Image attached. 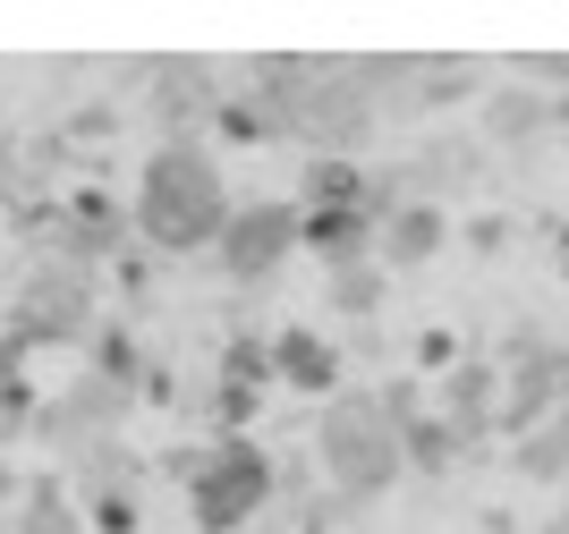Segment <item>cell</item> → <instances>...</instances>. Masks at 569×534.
<instances>
[{
	"label": "cell",
	"mask_w": 569,
	"mask_h": 534,
	"mask_svg": "<svg viewBox=\"0 0 569 534\" xmlns=\"http://www.w3.org/2000/svg\"><path fill=\"white\" fill-rule=\"evenodd\" d=\"M0 331H9L26 356L34 349H86L102 331V280L77 272V263L26 255L18 280H9V305H0Z\"/></svg>",
	"instance_id": "obj_4"
},
{
	"label": "cell",
	"mask_w": 569,
	"mask_h": 534,
	"mask_svg": "<svg viewBox=\"0 0 569 534\" xmlns=\"http://www.w3.org/2000/svg\"><path fill=\"white\" fill-rule=\"evenodd\" d=\"M230 170L213 144H144L137 179H128V230L153 263H196L213 255L230 230Z\"/></svg>",
	"instance_id": "obj_1"
},
{
	"label": "cell",
	"mask_w": 569,
	"mask_h": 534,
	"mask_svg": "<svg viewBox=\"0 0 569 534\" xmlns=\"http://www.w3.org/2000/svg\"><path fill=\"white\" fill-rule=\"evenodd\" d=\"M128 416H137V391L111 382V373H94V365H77L60 391H43L26 442L51 450V466H69L77 450H94V442H128Z\"/></svg>",
	"instance_id": "obj_8"
},
{
	"label": "cell",
	"mask_w": 569,
	"mask_h": 534,
	"mask_svg": "<svg viewBox=\"0 0 569 534\" xmlns=\"http://www.w3.org/2000/svg\"><path fill=\"white\" fill-rule=\"evenodd\" d=\"M536 534H569V510H561V517H545V526H536Z\"/></svg>",
	"instance_id": "obj_26"
},
{
	"label": "cell",
	"mask_w": 569,
	"mask_h": 534,
	"mask_svg": "<svg viewBox=\"0 0 569 534\" xmlns=\"http://www.w3.org/2000/svg\"><path fill=\"white\" fill-rule=\"evenodd\" d=\"M9 534H86L69 484H60V466H34V475L18 484V501H9Z\"/></svg>",
	"instance_id": "obj_17"
},
{
	"label": "cell",
	"mask_w": 569,
	"mask_h": 534,
	"mask_svg": "<svg viewBox=\"0 0 569 534\" xmlns=\"http://www.w3.org/2000/svg\"><path fill=\"white\" fill-rule=\"evenodd\" d=\"M552 272L569 280V221H552Z\"/></svg>",
	"instance_id": "obj_24"
},
{
	"label": "cell",
	"mask_w": 569,
	"mask_h": 534,
	"mask_svg": "<svg viewBox=\"0 0 569 534\" xmlns=\"http://www.w3.org/2000/svg\"><path fill=\"white\" fill-rule=\"evenodd\" d=\"M272 340V391H298V399H323L349 391V349H340L323 323H281V331H263Z\"/></svg>",
	"instance_id": "obj_10"
},
{
	"label": "cell",
	"mask_w": 569,
	"mask_h": 534,
	"mask_svg": "<svg viewBox=\"0 0 569 534\" xmlns=\"http://www.w3.org/2000/svg\"><path fill=\"white\" fill-rule=\"evenodd\" d=\"M451 230H459V221L442 204H400L391 221H382L375 255H382V272H391V280H400V272H426V263L451 246Z\"/></svg>",
	"instance_id": "obj_13"
},
{
	"label": "cell",
	"mask_w": 569,
	"mask_h": 534,
	"mask_svg": "<svg viewBox=\"0 0 569 534\" xmlns=\"http://www.w3.org/2000/svg\"><path fill=\"white\" fill-rule=\"evenodd\" d=\"M34 195V170H26V128L0 119V221H18V204Z\"/></svg>",
	"instance_id": "obj_21"
},
{
	"label": "cell",
	"mask_w": 569,
	"mask_h": 534,
	"mask_svg": "<svg viewBox=\"0 0 569 534\" xmlns=\"http://www.w3.org/2000/svg\"><path fill=\"white\" fill-rule=\"evenodd\" d=\"M545 137H561V119H552V102L536 85H519V77L476 102V144H485V153H536Z\"/></svg>",
	"instance_id": "obj_11"
},
{
	"label": "cell",
	"mask_w": 569,
	"mask_h": 534,
	"mask_svg": "<svg viewBox=\"0 0 569 534\" xmlns=\"http://www.w3.org/2000/svg\"><path fill=\"white\" fill-rule=\"evenodd\" d=\"M18 484H26V475H18V466H9V459H0V510L18 501Z\"/></svg>",
	"instance_id": "obj_25"
},
{
	"label": "cell",
	"mask_w": 569,
	"mask_h": 534,
	"mask_svg": "<svg viewBox=\"0 0 569 534\" xmlns=\"http://www.w3.org/2000/svg\"><path fill=\"white\" fill-rule=\"evenodd\" d=\"M382 305H391V272H382V255H366V263H332V272H323V314H332V323L375 331Z\"/></svg>",
	"instance_id": "obj_16"
},
{
	"label": "cell",
	"mask_w": 569,
	"mask_h": 534,
	"mask_svg": "<svg viewBox=\"0 0 569 534\" xmlns=\"http://www.w3.org/2000/svg\"><path fill=\"white\" fill-rule=\"evenodd\" d=\"M433 416L459 433L468 459H485V450L501 442V365L493 356H459V365L433 382Z\"/></svg>",
	"instance_id": "obj_9"
},
{
	"label": "cell",
	"mask_w": 569,
	"mask_h": 534,
	"mask_svg": "<svg viewBox=\"0 0 569 534\" xmlns=\"http://www.w3.org/2000/svg\"><path fill=\"white\" fill-rule=\"evenodd\" d=\"M298 246H307V212H298V195H247L204 263L221 272L230 298H263V289H281V272L298 263Z\"/></svg>",
	"instance_id": "obj_7"
},
{
	"label": "cell",
	"mask_w": 569,
	"mask_h": 534,
	"mask_svg": "<svg viewBox=\"0 0 569 534\" xmlns=\"http://www.w3.org/2000/svg\"><path fill=\"white\" fill-rule=\"evenodd\" d=\"M451 238H468V255H510V221L501 212H468Z\"/></svg>",
	"instance_id": "obj_22"
},
{
	"label": "cell",
	"mask_w": 569,
	"mask_h": 534,
	"mask_svg": "<svg viewBox=\"0 0 569 534\" xmlns=\"http://www.w3.org/2000/svg\"><path fill=\"white\" fill-rule=\"evenodd\" d=\"M552 119H561V137H569V102H552Z\"/></svg>",
	"instance_id": "obj_27"
},
{
	"label": "cell",
	"mask_w": 569,
	"mask_h": 534,
	"mask_svg": "<svg viewBox=\"0 0 569 534\" xmlns=\"http://www.w3.org/2000/svg\"><path fill=\"white\" fill-rule=\"evenodd\" d=\"M391 119L375 111V93L357 85L349 51H340V60H307V85H298V102L281 119V144H298L307 162H366V144Z\"/></svg>",
	"instance_id": "obj_5"
},
{
	"label": "cell",
	"mask_w": 569,
	"mask_h": 534,
	"mask_svg": "<svg viewBox=\"0 0 569 534\" xmlns=\"http://www.w3.org/2000/svg\"><path fill=\"white\" fill-rule=\"evenodd\" d=\"M34 407H43V391L26 382V349L0 331V459H9V450L34 433Z\"/></svg>",
	"instance_id": "obj_19"
},
{
	"label": "cell",
	"mask_w": 569,
	"mask_h": 534,
	"mask_svg": "<svg viewBox=\"0 0 569 534\" xmlns=\"http://www.w3.org/2000/svg\"><path fill=\"white\" fill-rule=\"evenodd\" d=\"M179 492H188V526L196 534H247L272 517V484H281V459L256 442V433H230V442L179 450Z\"/></svg>",
	"instance_id": "obj_3"
},
{
	"label": "cell",
	"mask_w": 569,
	"mask_h": 534,
	"mask_svg": "<svg viewBox=\"0 0 569 534\" xmlns=\"http://www.w3.org/2000/svg\"><path fill=\"white\" fill-rule=\"evenodd\" d=\"M307 212V246H298V255H315L323 263V272H332V263H366L375 255V221H366V204H298Z\"/></svg>",
	"instance_id": "obj_15"
},
{
	"label": "cell",
	"mask_w": 569,
	"mask_h": 534,
	"mask_svg": "<svg viewBox=\"0 0 569 534\" xmlns=\"http://www.w3.org/2000/svg\"><path fill=\"white\" fill-rule=\"evenodd\" d=\"M408 170H417V204L451 212V195H468V187L485 179V144H476L468 128H433V137L408 144Z\"/></svg>",
	"instance_id": "obj_12"
},
{
	"label": "cell",
	"mask_w": 569,
	"mask_h": 534,
	"mask_svg": "<svg viewBox=\"0 0 569 534\" xmlns=\"http://www.w3.org/2000/svg\"><path fill=\"white\" fill-rule=\"evenodd\" d=\"M307 459H315V475H323V501H340V510H375V501H391V492L408 484L400 424L382 416L375 382H349V391H332L315 407Z\"/></svg>",
	"instance_id": "obj_2"
},
{
	"label": "cell",
	"mask_w": 569,
	"mask_h": 534,
	"mask_svg": "<svg viewBox=\"0 0 569 534\" xmlns=\"http://www.w3.org/2000/svg\"><path fill=\"white\" fill-rule=\"evenodd\" d=\"M459 459H468V450H459V433L433 416V407L400 424V466H408V475H426V484H433V475H451Z\"/></svg>",
	"instance_id": "obj_20"
},
{
	"label": "cell",
	"mask_w": 569,
	"mask_h": 534,
	"mask_svg": "<svg viewBox=\"0 0 569 534\" xmlns=\"http://www.w3.org/2000/svg\"><path fill=\"white\" fill-rule=\"evenodd\" d=\"M510 475H519V484H536V492H569V407L510 442Z\"/></svg>",
	"instance_id": "obj_18"
},
{
	"label": "cell",
	"mask_w": 569,
	"mask_h": 534,
	"mask_svg": "<svg viewBox=\"0 0 569 534\" xmlns=\"http://www.w3.org/2000/svg\"><path fill=\"white\" fill-rule=\"evenodd\" d=\"M417 365H426L433 382H442V373L459 365V331H442V323H433V331H417Z\"/></svg>",
	"instance_id": "obj_23"
},
{
	"label": "cell",
	"mask_w": 569,
	"mask_h": 534,
	"mask_svg": "<svg viewBox=\"0 0 569 534\" xmlns=\"http://www.w3.org/2000/svg\"><path fill=\"white\" fill-rule=\"evenodd\" d=\"M119 93H137V111L153 128V144H204V128H213L221 93H230V69L221 60H196V51H153V60H128V69H111Z\"/></svg>",
	"instance_id": "obj_6"
},
{
	"label": "cell",
	"mask_w": 569,
	"mask_h": 534,
	"mask_svg": "<svg viewBox=\"0 0 569 534\" xmlns=\"http://www.w3.org/2000/svg\"><path fill=\"white\" fill-rule=\"evenodd\" d=\"M485 93V60H459V51H417V77H408V119H442L459 102Z\"/></svg>",
	"instance_id": "obj_14"
}]
</instances>
